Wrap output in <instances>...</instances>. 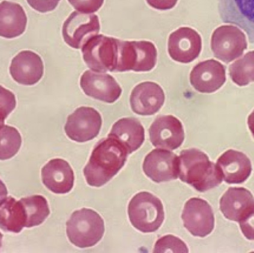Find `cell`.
<instances>
[{"label":"cell","instance_id":"1","mask_svg":"<svg viewBox=\"0 0 254 253\" xmlns=\"http://www.w3.org/2000/svg\"><path fill=\"white\" fill-rule=\"evenodd\" d=\"M128 154L124 146L114 138L108 137L99 141L83 169L86 182L95 188L106 185L125 165Z\"/></svg>","mask_w":254,"mask_h":253},{"label":"cell","instance_id":"2","mask_svg":"<svg viewBox=\"0 0 254 253\" xmlns=\"http://www.w3.org/2000/svg\"><path fill=\"white\" fill-rule=\"evenodd\" d=\"M179 178L199 192H205L220 185L223 178L216 163L198 149L181 152Z\"/></svg>","mask_w":254,"mask_h":253},{"label":"cell","instance_id":"3","mask_svg":"<svg viewBox=\"0 0 254 253\" xmlns=\"http://www.w3.org/2000/svg\"><path fill=\"white\" fill-rule=\"evenodd\" d=\"M105 222L93 209L82 208L72 213L66 223V233L70 242L80 249L93 247L102 239Z\"/></svg>","mask_w":254,"mask_h":253},{"label":"cell","instance_id":"4","mask_svg":"<svg viewBox=\"0 0 254 253\" xmlns=\"http://www.w3.org/2000/svg\"><path fill=\"white\" fill-rule=\"evenodd\" d=\"M121 40L97 34L89 39L81 49L83 59L91 70L117 72Z\"/></svg>","mask_w":254,"mask_h":253},{"label":"cell","instance_id":"5","mask_svg":"<svg viewBox=\"0 0 254 253\" xmlns=\"http://www.w3.org/2000/svg\"><path fill=\"white\" fill-rule=\"evenodd\" d=\"M128 214L132 225L143 233L158 231L165 218L162 202L148 192L138 193L132 198Z\"/></svg>","mask_w":254,"mask_h":253},{"label":"cell","instance_id":"6","mask_svg":"<svg viewBox=\"0 0 254 253\" xmlns=\"http://www.w3.org/2000/svg\"><path fill=\"white\" fill-rule=\"evenodd\" d=\"M157 61V50L148 41L120 42L117 72H145L152 70Z\"/></svg>","mask_w":254,"mask_h":253},{"label":"cell","instance_id":"7","mask_svg":"<svg viewBox=\"0 0 254 253\" xmlns=\"http://www.w3.org/2000/svg\"><path fill=\"white\" fill-rule=\"evenodd\" d=\"M246 36L235 26L222 25L213 31L211 48L216 58L230 63L243 54L247 50Z\"/></svg>","mask_w":254,"mask_h":253},{"label":"cell","instance_id":"8","mask_svg":"<svg viewBox=\"0 0 254 253\" xmlns=\"http://www.w3.org/2000/svg\"><path fill=\"white\" fill-rule=\"evenodd\" d=\"M102 125V116L99 111L92 107H80L69 115L64 131L73 142L85 143L98 136Z\"/></svg>","mask_w":254,"mask_h":253},{"label":"cell","instance_id":"9","mask_svg":"<svg viewBox=\"0 0 254 253\" xmlns=\"http://www.w3.org/2000/svg\"><path fill=\"white\" fill-rule=\"evenodd\" d=\"M100 25L96 14L74 11L63 26L64 40L69 47L81 50L88 40L99 33Z\"/></svg>","mask_w":254,"mask_h":253},{"label":"cell","instance_id":"10","mask_svg":"<svg viewBox=\"0 0 254 253\" xmlns=\"http://www.w3.org/2000/svg\"><path fill=\"white\" fill-rule=\"evenodd\" d=\"M182 219L185 228L194 237H206L214 229L215 217L212 207L201 198H192L187 201Z\"/></svg>","mask_w":254,"mask_h":253},{"label":"cell","instance_id":"11","mask_svg":"<svg viewBox=\"0 0 254 253\" xmlns=\"http://www.w3.org/2000/svg\"><path fill=\"white\" fill-rule=\"evenodd\" d=\"M149 132L150 141L155 148L170 151L180 148L185 139L183 124L172 115L156 118Z\"/></svg>","mask_w":254,"mask_h":253},{"label":"cell","instance_id":"12","mask_svg":"<svg viewBox=\"0 0 254 253\" xmlns=\"http://www.w3.org/2000/svg\"><path fill=\"white\" fill-rule=\"evenodd\" d=\"M143 170L153 182L160 183L170 182L179 178V156L165 149H155L145 158Z\"/></svg>","mask_w":254,"mask_h":253},{"label":"cell","instance_id":"13","mask_svg":"<svg viewBox=\"0 0 254 253\" xmlns=\"http://www.w3.org/2000/svg\"><path fill=\"white\" fill-rule=\"evenodd\" d=\"M80 86L86 96L108 103L117 101L123 92L113 76L91 70L80 77Z\"/></svg>","mask_w":254,"mask_h":253},{"label":"cell","instance_id":"14","mask_svg":"<svg viewBox=\"0 0 254 253\" xmlns=\"http://www.w3.org/2000/svg\"><path fill=\"white\" fill-rule=\"evenodd\" d=\"M201 37L194 29L182 27L170 34L168 42L169 53L174 61L189 64L200 55Z\"/></svg>","mask_w":254,"mask_h":253},{"label":"cell","instance_id":"15","mask_svg":"<svg viewBox=\"0 0 254 253\" xmlns=\"http://www.w3.org/2000/svg\"><path fill=\"white\" fill-rule=\"evenodd\" d=\"M222 22L238 26L254 43V0H218Z\"/></svg>","mask_w":254,"mask_h":253},{"label":"cell","instance_id":"16","mask_svg":"<svg viewBox=\"0 0 254 253\" xmlns=\"http://www.w3.org/2000/svg\"><path fill=\"white\" fill-rule=\"evenodd\" d=\"M227 80L226 69L215 59H209L194 66L190 74V82L201 93H213L219 90Z\"/></svg>","mask_w":254,"mask_h":253},{"label":"cell","instance_id":"17","mask_svg":"<svg viewBox=\"0 0 254 253\" xmlns=\"http://www.w3.org/2000/svg\"><path fill=\"white\" fill-rule=\"evenodd\" d=\"M163 89L157 83L145 82L132 91L129 102L132 111L140 116H152L160 111L165 102Z\"/></svg>","mask_w":254,"mask_h":253},{"label":"cell","instance_id":"18","mask_svg":"<svg viewBox=\"0 0 254 253\" xmlns=\"http://www.w3.org/2000/svg\"><path fill=\"white\" fill-rule=\"evenodd\" d=\"M10 74L20 85L33 86L42 79L44 74L43 60L38 54L23 51L11 60Z\"/></svg>","mask_w":254,"mask_h":253},{"label":"cell","instance_id":"19","mask_svg":"<svg viewBox=\"0 0 254 253\" xmlns=\"http://www.w3.org/2000/svg\"><path fill=\"white\" fill-rule=\"evenodd\" d=\"M43 185L56 194H65L71 191L74 183L73 169L67 161L56 158L42 169Z\"/></svg>","mask_w":254,"mask_h":253},{"label":"cell","instance_id":"20","mask_svg":"<svg viewBox=\"0 0 254 253\" xmlns=\"http://www.w3.org/2000/svg\"><path fill=\"white\" fill-rule=\"evenodd\" d=\"M216 165L220 169L223 180L228 184L246 182L253 169L247 155L232 149L224 152L218 158Z\"/></svg>","mask_w":254,"mask_h":253},{"label":"cell","instance_id":"21","mask_svg":"<svg viewBox=\"0 0 254 253\" xmlns=\"http://www.w3.org/2000/svg\"><path fill=\"white\" fill-rule=\"evenodd\" d=\"M254 206L253 194L243 188H229L219 201V208L224 216L228 220L237 222Z\"/></svg>","mask_w":254,"mask_h":253},{"label":"cell","instance_id":"22","mask_svg":"<svg viewBox=\"0 0 254 253\" xmlns=\"http://www.w3.org/2000/svg\"><path fill=\"white\" fill-rule=\"evenodd\" d=\"M108 137L118 140L129 154L143 145L145 140V131L135 118L124 117L115 123Z\"/></svg>","mask_w":254,"mask_h":253},{"label":"cell","instance_id":"23","mask_svg":"<svg viewBox=\"0 0 254 253\" xmlns=\"http://www.w3.org/2000/svg\"><path fill=\"white\" fill-rule=\"evenodd\" d=\"M27 16L21 5L8 1L0 5V36L5 39L16 38L25 32Z\"/></svg>","mask_w":254,"mask_h":253},{"label":"cell","instance_id":"24","mask_svg":"<svg viewBox=\"0 0 254 253\" xmlns=\"http://www.w3.org/2000/svg\"><path fill=\"white\" fill-rule=\"evenodd\" d=\"M27 216L21 201L8 197L2 199L0 206V225L5 232H21L25 228Z\"/></svg>","mask_w":254,"mask_h":253},{"label":"cell","instance_id":"25","mask_svg":"<svg viewBox=\"0 0 254 253\" xmlns=\"http://www.w3.org/2000/svg\"><path fill=\"white\" fill-rule=\"evenodd\" d=\"M25 209L27 220L25 228H30L41 225L50 214L48 201L42 195L21 198Z\"/></svg>","mask_w":254,"mask_h":253},{"label":"cell","instance_id":"26","mask_svg":"<svg viewBox=\"0 0 254 253\" xmlns=\"http://www.w3.org/2000/svg\"><path fill=\"white\" fill-rule=\"evenodd\" d=\"M229 75L232 81L239 86H245L254 82V51H248L229 67Z\"/></svg>","mask_w":254,"mask_h":253},{"label":"cell","instance_id":"27","mask_svg":"<svg viewBox=\"0 0 254 253\" xmlns=\"http://www.w3.org/2000/svg\"><path fill=\"white\" fill-rule=\"evenodd\" d=\"M1 147L0 159H11L18 153L22 145L21 134L16 128L8 125H1Z\"/></svg>","mask_w":254,"mask_h":253},{"label":"cell","instance_id":"28","mask_svg":"<svg viewBox=\"0 0 254 253\" xmlns=\"http://www.w3.org/2000/svg\"><path fill=\"white\" fill-rule=\"evenodd\" d=\"M186 244L172 235L161 237L155 244L154 253H189Z\"/></svg>","mask_w":254,"mask_h":253},{"label":"cell","instance_id":"29","mask_svg":"<svg viewBox=\"0 0 254 253\" xmlns=\"http://www.w3.org/2000/svg\"><path fill=\"white\" fill-rule=\"evenodd\" d=\"M0 110H1V125H3L4 120L16 106V97L11 91L7 90L3 86H1V96H0Z\"/></svg>","mask_w":254,"mask_h":253},{"label":"cell","instance_id":"30","mask_svg":"<svg viewBox=\"0 0 254 253\" xmlns=\"http://www.w3.org/2000/svg\"><path fill=\"white\" fill-rule=\"evenodd\" d=\"M75 9L80 12L92 13L100 9L105 0H68Z\"/></svg>","mask_w":254,"mask_h":253},{"label":"cell","instance_id":"31","mask_svg":"<svg viewBox=\"0 0 254 253\" xmlns=\"http://www.w3.org/2000/svg\"><path fill=\"white\" fill-rule=\"evenodd\" d=\"M238 223L245 237L248 240H254V206Z\"/></svg>","mask_w":254,"mask_h":253},{"label":"cell","instance_id":"32","mask_svg":"<svg viewBox=\"0 0 254 253\" xmlns=\"http://www.w3.org/2000/svg\"><path fill=\"white\" fill-rule=\"evenodd\" d=\"M61 0H27L34 10L40 13H48L57 8Z\"/></svg>","mask_w":254,"mask_h":253},{"label":"cell","instance_id":"33","mask_svg":"<svg viewBox=\"0 0 254 253\" xmlns=\"http://www.w3.org/2000/svg\"><path fill=\"white\" fill-rule=\"evenodd\" d=\"M178 0H146L150 6L159 10L172 9L177 4Z\"/></svg>","mask_w":254,"mask_h":253},{"label":"cell","instance_id":"34","mask_svg":"<svg viewBox=\"0 0 254 253\" xmlns=\"http://www.w3.org/2000/svg\"><path fill=\"white\" fill-rule=\"evenodd\" d=\"M248 125L250 130L254 137V110L251 113L248 118Z\"/></svg>","mask_w":254,"mask_h":253}]
</instances>
